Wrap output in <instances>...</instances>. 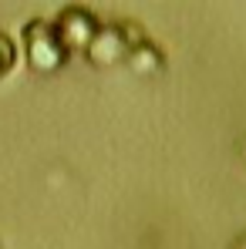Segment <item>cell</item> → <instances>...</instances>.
Instances as JSON below:
<instances>
[{
    "instance_id": "obj_1",
    "label": "cell",
    "mask_w": 246,
    "mask_h": 249,
    "mask_svg": "<svg viewBox=\"0 0 246 249\" xmlns=\"http://www.w3.org/2000/svg\"><path fill=\"white\" fill-rule=\"evenodd\" d=\"M27 57H31V68L34 71H57L61 64H64V44L57 37V31L54 27H47L44 20L38 24H27Z\"/></svg>"
},
{
    "instance_id": "obj_3",
    "label": "cell",
    "mask_w": 246,
    "mask_h": 249,
    "mask_svg": "<svg viewBox=\"0 0 246 249\" xmlns=\"http://www.w3.org/2000/svg\"><path fill=\"white\" fill-rule=\"evenodd\" d=\"M84 54H88L95 64H115V61H122L125 54H128V47H125L118 27H108V31L98 27V34L91 37L88 47H84Z\"/></svg>"
},
{
    "instance_id": "obj_5",
    "label": "cell",
    "mask_w": 246,
    "mask_h": 249,
    "mask_svg": "<svg viewBox=\"0 0 246 249\" xmlns=\"http://www.w3.org/2000/svg\"><path fill=\"white\" fill-rule=\"evenodd\" d=\"M14 61H17L14 44H10V37H7V34H0V78H3V74H10Z\"/></svg>"
},
{
    "instance_id": "obj_2",
    "label": "cell",
    "mask_w": 246,
    "mask_h": 249,
    "mask_svg": "<svg viewBox=\"0 0 246 249\" xmlns=\"http://www.w3.org/2000/svg\"><path fill=\"white\" fill-rule=\"evenodd\" d=\"M57 37L64 44V51H84L91 37L98 34V24H95V17L81 10V7H68L61 17H57Z\"/></svg>"
},
{
    "instance_id": "obj_4",
    "label": "cell",
    "mask_w": 246,
    "mask_h": 249,
    "mask_svg": "<svg viewBox=\"0 0 246 249\" xmlns=\"http://www.w3.org/2000/svg\"><path fill=\"white\" fill-rule=\"evenodd\" d=\"M125 57H128V64H132V71H135V74H152V71H159V68H162V54H159L149 41L138 44V47H132Z\"/></svg>"
}]
</instances>
